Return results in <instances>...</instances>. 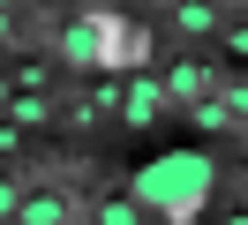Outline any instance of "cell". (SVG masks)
Returning a JSON list of instances; mask_svg holds the SVG:
<instances>
[{
	"label": "cell",
	"mask_w": 248,
	"mask_h": 225,
	"mask_svg": "<svg viewBox=\"0 0 248 225\" xmlns=\"http://www.w3.org/2000/svg\"><path fill=\"white\" fill-rule=\"evenodd\" d=\"M211 195H218V165H211V150L173 143V150H158V158H143V165H136V195H128V203H136L143 218L188 225L203 203H211Z\"/></svg>",
	"instance_id": "1"
},
{
	"label": "cell",
	"mask_w": 248,
	"mask_h": 225,
	"mask_svg": "<svg viewBox=\"0 0 248 225\" xmlns=\"http://www.w3.org/2000/svg\"><path fill=\"white\" fill-rule=\"evenodd\" d=\"M121 45H128L121 15H76V23H68V60H83V68H106Z\"/></svg>",
	"instance_id": "2"
},
{
	"label": "cell",
	"mask_w": 248,
	"mask_h": 225,
	"mask_svg": "<svg viewBox=\"0 0 248 225\" xmlns=\"http://www.w3.org/2000/svg\"><path fill=\"white\" fill-rule=\"evenodd\" d=\"M16 218L23 225H68V195H53V188H31L16 203Z\"/></svg>",
	"instance_id": "3"
},
{
	"label": "cell",
	"mask_w": 248,
	"mask_h": 225,
	"mask_svg": "<svg viewBox=\"0 0 248 225\" xmlns=\"http://www.w3.org/2000/svg\"><path fill=\"white\" fill-rule=\"evenodd\" d=\"M211 83H218L211 68H173V83H166V90H181V98H196V90H211Z\"/></svg>",
	"instance_id": "4"
},
{
	"label": "cell",
	"mask_w": 248,
	"mask_h": 225,
	"mask_svg": "<svg viewBox=\"0 0 248 225\" xmlns=\"http://www.w3.org/2000/svg\"><path fill=\"white\" fill-rule=\"evenodd\" d=\"M98 225H143V210L128 195H113V203H98Z\"/></svg>",
	"instance_id": "5"
},
{
	"label": "cell",
	"mask_w": 248,
	"mask_h": 225,
	"mask_svg": "<svg viewBox=\"0 0 248 225\" xmlns=\"http://www.w3.org/2000/svg\"><path fill=\"white\" fill-rule=\"evenodd\" d=\"M173 23H181L188 38H203V30H218V15H211V8H173Z\"/></svg>",
	"instance_id": "6"
},
{
	"label": "cell",
	"mask_w": 248,
	"mask_h": 225,
	"mask_svg": "<svg viewBox=\"0 0 248 225\" xmlns=\"http://www.w3.org/2000/svg\"><path fill=\"white\" fill-rule=\"evenodd\" d=\"M158 113V83H136L128 90V120H151Z\"/></svg>",
	"instance_id": "7"
},
{
	"label": "cell",
	"mask_w": 248,
	"mask_h": 225,
	"mask_svg": "<svg viewBox=\"0 0 248 225\" xmlns=\"http://www.w3.org/2000/svg\"><path fill=\"white\" fill-rule=\"evenodd\" d=\"M8 113H16V128H31V120H46V98H16Z\"/></svg>",
	"instance_id": "8"
},
{
	"label": "cell",
	"mask_w": 248,
	"mask_h": 225,
	"mask_svg": "<svg viewBox=\"0 0 248 225\" xmlns=\"http://www.w3.org/2000/svg\"><path fill=\"white\" fill-rule=\"evenodd\" d=\"M16 203H23V188H16L8 173H0V218H16Z\"/></svg>",
	"instance_id": "9"
}]
</instances>
